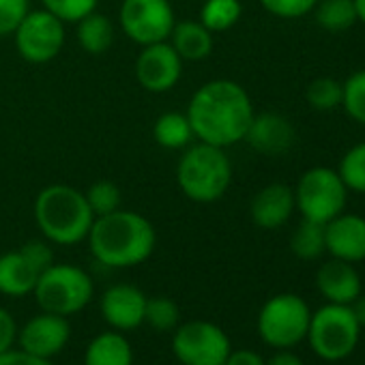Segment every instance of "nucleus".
<instances>
[{"instance_id": "6ab92c4d", "label": "nucleus", "mask_w": 365, "mask_h": 365, "mask_svg": "<svg viewBox=\"0 0 365 365\" xmlns=\"http://www.w3.org/2000/svg\"><path fill=\"white\" fill-rule=\"evenodd\" d=\"M39 275L41 273L20 250H11L0 256V294L11 299L33 294Z\"/></svg>"}, {"instance_id": "423d86ee", "label": "nucleus", "mask_w": 365, "mask_h": 365, "mask_svg": "<svg viewBox=\"0 0 365 365\" xmlns=\"http://www.w3.org/2000/svg\"><path fill=\"white\" fill-rule=\"evenodd\" d=\"M309 348L322 361H344L348 359L361 339V324L356 322L350 305L327 303L312 312L307 337Z\"/></svg>"}, {"instance_id": "9d476101", "label": "nucleus", "mask_w": 365, "mask_h": 365, "mask_svg": "<svg viewBox=\"0 0 365 365\" xmlns=\"http://www.w3.org/2000/svg\"><path fill=\"white\" fill-rule=\"evenodd\" d=\"M123 33L140 48L168 41L176 24L170 0H123L118 9Z\"/></svg>"}, {"instance_id": "cd10ccee", "label": "nucleus", "mask_w": 365, "mask_h": 365, "mask_svg": "<svg viewBox=\"0 0 365 365\" xmlns=\"http://www.w3.org/2000/svg\"><path fill=\"white\" fill-rule=\"evenodd\" d=\"M180 312L170 297H148L144 307V324L155 331H174L178 327Z\"/></svg>"}, {"instance_id": "f3484780", "label": "nucleus", "mask_w": 365, "mask_h": 365, "mask_svg": "<svg viewBox=\"0 0 365 365\" xmlns=\"http://www.w3.org/2000/svg\"><path fill=\"white\" fill-rule=\"evenodd\" d=\"M294 211V190L284 182H271V185L262 187L250 205L252 222L262 230L282 228Z\"/></svg>"}, {"instance_id": "a211bd4d", "label": "nucleus", "mask_w": 365, "mask_h": 365, "mask_svg": "<svg viewBox=\"0 0 365 365\" xmlns=\"http://www.w3.org/2000/svg\"><path fill=\"white\" fill-rule=\"evenodd\" d=\"M316 288L327 303L350 305L361 294V275L352 262L331 258L316 273Z\"/></svg>"}, {"instance_id": "dca6fc26", "label": "nucleus", "mask_w": 365, "mask_h": 365, "mask_svg": "<svg viewBox=\"0 0 365 365\" xmlns=\"http://www.w3.org/2000/svg\"><path fill=\"white\" fill-rule=\"evenodd\" d=\"M297 140L292 123L277 112L254 114L245 142L262 155H282L292 148Z\"/></svg>"}, {"instance_id": "0eeeda50", "label": "nucleus", "mask_w": 365, "mask_h": 365, "mask_svg": "<svg viewBox=\"0 0 365 365\" xmlns=\"http://www.w3.org/2000/svg\"><path fill=\"white\" fill-rule=\"evenodd\" d=\"M312 309L303 297L279 292L264 301L258 312V335L275 350H290L307 337Z\"/></svg>"}, {"instance_id": "39448f33", "label": "nucleus", "mask_w": 365, "mask_h": 365, "mask_svg": "<svg viewBox=\"0 0 365 365\" xmlns=\"http://www.w3.org/2000/svg\"><path fill=\"white\" fill-rule=\"evenodd\" d=\"M33 294L41 312L71 318L93 301L95 284L82 267L54 262L39 275Z\"/></svg>"}, {"instance_id": "b1692460", "label": "nucleus", "mask_w": 365, "mask_h": 365, "mask_svg": "<svg viewBox=\"0 0 365 365\" xmlns=\"http://www.w3.org/2000/svg\"><path fill=\"white\" fill-rule=\"evenodd\" d=\"M314 16L318 26L329 33H344L356 24L354 0H318Z\"/></svg>"}, {"instance_id": "bb28decb", "label": "nucleus", "mask_w": 365, "mask_h": 365, "mask_svg": "<svg viewBox=\"0 0 365 365\" xmlns=\"http://www.w3.org/2000/svg\"><path fill=\"white\" fill-rule=\"evenodd\" d=\"M337 174L341 176L348 192L365 196V142H359L344 153Z\"/></svg>"}, {"instance_id": "f257e3e1", "label": "nucleus", "mask_w": 365, "mask_h": 365, "mask_svg": "<svg viewBox=\"0 0 365 365\" xmlns=\"http://www.w3.org/2000/svg\"><path fill=\"white\" fill-rule=\"evenodd\" d=\"M185 114L198 142L228 148L245 140L256 112L250 93L239 82L220 78L205 82L192 95Z\"/></svg>"}, {"instance_id": "5701e85b", "label": "nucleus", "mask_w": 365, "mask_h": 365, "mask_svg": "<svg viewBox=\"0 0 365 365\" xmlns=\"http://www.w3.org/2000/svg\"><path fill=\"white\" fill-rule=\"evenodd\" d=\"M78 43L80 48L91 54V56H99L106 54L112 43H114V24L108 16L103 14H88L84 20L78 22Z\"/></svg>"}, {"instance_id": "ddd939ff", "label": "nucleus", "mask_w": 365, "mask_h": 365, "mask_svg": "<svg viewBox=\"0 0 365 365\" xmlns=\"http://www.w3.org/2000/svg\"><path fill=\"white\" fill-rule=\"evenodd\" d=\"M71 339V324L69 318L41 312L24 322L18 331V344L24 352L35 354L39 359L52 361L56 354L65 350Z\"/></svg>"}, {"instance_id": "412c9836", "label": "nucleus", "mask_w": 365, "mask_h": 365, "mask_svg": "<svg viewBox=\"0 0 365 365\" xmlns=\"http://www.w3.org/2000/svg\"><path fill=\"white\" fill-rule=\"evenodd\" d=\"M82 365H133V348L120 331H103L88 341Z\"/></svg>"}, {"instance_id": "2f4dec72", "label": "nucleus", "mask_w": 365, "mask_h": 365, "mask_svg": "<svg viewBox=\"0 0 365 365\" xmlns=\"http://www.w3.org/2000/svg\"><path fill=\"white\" fill-rule=\"evenodd\" d=\"M41 5L65 24H78L88 14L97 11L99 0H41Z\"/></svg>"}, {"instance_id": "ea45409f", "label": "nucleus", "mask_w": 365, "mask_h": 365, "mask_svg": "<svg viewBox=\"0 0 365 365\" xmlns=\"http://www.w3.org/2000/svg\"><path fill=\"white\" fill-rule=\"evenodd\" d=\"M350 309L356 318V322L361 324V329H365V297L359 294L352 303H350Z\"/></svg>"}, {"instance_id": "e433bc0d", "label": "nucleus", "mask_w": 365, "mask_h": 365, "mask_svg": "<svg viewBox=\"0 0 365 365\" xmlns=\"http://www.w3.org/2000/svg\"><path fill=\"white\" fill-rule=\"evenodd\" d=\"M0 365H54L48 359H39L35 354L24 352L22 348H11L0 354Z\"/></svg>"}, {"instance_id": "9b49d317", "label": "nucleus", "mask_w": 365, "mask_h": 365, "mask_svg": "<svg viewBox=\"0 0 365 365\" xmlns=\"http://www.w3.org/2000/svg\"><path fill=\"white\" fill-rule=\"evenodd\" d=\"M18 54L33 65L52 63L65 46V22L46 11H29L14 33Z\"/></svg>"}, {"instance_id": "6e6552de", "label": "nucleus", "mask_w": 365, "mask_h": 365, "mask_svg": "<svg viewBox=\"0 0 365 365\" xmlns=\"http://www.w3.org/2000/svg\"><path fill=\"white\" fill-rule=\"evenodd\" d=\"M346 202L348 190L341 176L327 165L305 170L294 187V207L301 217L322 226L344 213Z\"/></svg>"}, {"instance_id": "f704fd0d", "label": "nucleus", "mask_w": 365, "mask_h": 365, "mask_svg": "<svg viewBox=\"0 0 365 365\" xmlns=\"http://www.w3.org/2000/svg\"><path fill=\"white\" fill-rule=\"evenodd\" d=\"M20 252L31 260V264L43 273L48 267L54 264V250L50 245V241H29L20 247Z\"/></svg>"}, {"instance_id": "4468645a", "label": "nucleus", "mask_w": 365, "mask_h": 365, "mask_svg": "<svg viewBox=\"0 0 365 365\" xmlns=\"http://www.w3.org/2000/svg\"><path fill=\"white\" fill-rule=\"evenodd\" d=\"M146 294L133 284H114L99 299L101 318L120 333L135 331L144 324Z\"/></svg>"}, {"instance_id": "a19ab883", "label": "nucleus", "mask_w": 365, "mask_h": 365, "mask_svg": "<svg viewBox=\"0 0 365 365\" xmlns=\"http://www.w3.org/2000/svg\"><path fill=\"white\" fill-rule=\"evenodd\" d=\"M354 9H356V22L365 24V0H354Z\"/></svg>"}, {"instance_id": "7c9ffc66", "label": "nucleus", "mask_w": 365, "mask_h": 365, "mask_svg": "<svg viewBox=\"0 0 365 365\" xmlns=\"http://www.w3.org/2000/svg\"><path fill=\"white\" fill-rule=\"evenodd\" d=\"M305 99L314 110L331 112L341 106V82L333 78H316L307 84Z\"/></svg>"}, {"instance_id": "f8f14e48", "label": "nucleus", "mask_w": 365, "mask_h": 365, "mask_svg": "<svg viewBox=\"0 0 365 365\" xmlns=\"http://www.w3.org/2000/svg\"><path fill=\"white\" fill-rule=\"evenodd\" d=\"M182 61L170 41L144 46L135 58V80L148 93L172 91L182 76Z\"/></svg>"}, {"instance_id": "4be33fe9", "label": "nucleus", "mask_w": 365, "mask_h": 365, "mask_svg": "<svg viewBox=\"0 0 365 365\" xmlns=\"http://www.w3.org/2000/svg\"><path fill=\"white\" fill-rule=\"evenodd\" d=\"M153 138L161 148L180 150L187 148L196 138L185 112H163L153 125Z\"/></svg>"}, {"instance_id": "4c0bfd02", "label": "nucleus", "mask_w": 365, "mask_h": 365, "mask_svg": "<svg viewBox=\"0 0 365 365\" xmlns=\"http://www.w3.org/2000/svg\"><path fill=\"white\" fill-rule=\"evenodd\" d=\"M224 365H267V361L262 359L260 352L252 348H239V350H230Z\"/></svg>"}, {"instance_id": "473e14b6", "label": "nucleus", "mask_w": 365, "mask_h": 365, "mask_svg": "<svg viewBox=\"0 0 365 365\" xmlns=\"http://www.w3.org/2000/svg\"><path fill=\"white\" fill-rule=\"evenodd\" d=\"M260 5L267 14L282 18V20H299L314 11L318 0H260Z\"/></svg>"}, {"instance_id": "c9c22d12", "label": "nucleus", "mask_w": 365, "mask_h": 365, "mask_svg": "<svg viewBox=\"0 0 365 365\" xmlns=\"http://www.w3.org/2000/svg\"><path fill=\"white\" fill-rule=\"evenodd\" d=\"M18 331H20V327H18L14 314L5 307H0V354L16 346Z\"/></svg>"}, {"instance_id": "7ed1b4c3", "label": "nucleus", "mask_w": 365, "mask_h": 365, "mask_svg": "<svg viewBox=\"0 0 365 365\" xmlns=\"http://www.w3.org/2000/svg\"><path fill=\"white\" fill-rule=\"evenodd\" d=\"M33 213L43 239L63 247L86 241L95 222L84 192L65 182L43 187L35 198Z\"/></svg>"}, {"instance_id": "c85d7f7f", "label": "nucleus", "mask_w": 365, "mask_h": 365, "mask_svg": "<svg viewBox=\"0 0 365 365\" xmlns=\"http://www.w3.org/2000/svg\"><path fill=\"white\" fill-rule=\"evenodd\" d=\"M86 202L93 211L95 217L101 215H110L118 209H123V194L120 187L112 180H97L93 185L84 192Z\"/></svg>"}, {"instance_id": "c756f323", "label": "nucleus", "mask_w": 365, "mask_h": 365, "mask_svg": "<svg viewBox=\"0 0 365 365\" xmlns=\"http://www.w3.org/2000/svg\"><path fill=\"white\" fill-rule=\"evenodd\" d=\"M341 108L354 123L365 127V69L354 71L341 84Z\"/></svg>"}, {"instance_id": "20e7f679", "label": "nucleus", "mask_w": 365, "mask_h": 365, "mask_svg": "<svg viewBox=\"0 0 365 365\" xmlns=\"http://www.w3.org/2000/svg\"><path fill=\"white\" fill-rule=\"evenodd\" d=\"M176 182L192 202L213 205L226 196L232 182V163L226 148L192 142L176 163Z\"/></svg>"}, {"instance_id": "a878e982", "label": "nucleus", "mask_w": 365, "mask_h": 365, "mask_svg": "<svg viewBox=\"0 0 365 365\" xmlns=\"http://www.w3.org/2000/svg\"><path fill=\"white\" fill-rule=\"evenodd\" d=\"M290 250L299 260H316L320 258L327 247H324V226L303 220L292 237H290Z\"/></svg>"}, {"instance_id": "f03ea898", "label": "nucleus", "mask_w": 365, "mask_h": 365, "mask_svg": "<svg viewBox=\"0 0 365 365\" xmlns=\"http://www.w3.org/2000/svg\"><path fill=\"white\" fill-rule=\"evenodd\" d=\"M86 241L99 264L108 269H131L153 256L157 230L144 215L118 209L110 215L95 217Z\"/></svg>"}, {"instance_id": "72a5a7b5", "label": "nucleus", "mask_w": 365, "mask_h": 365, "mask_svg": "<svg viewBox=\"0 0 365 365\" xmlns=\"http://www.w3.org/2000/svg\"><path fill=\"white\" fill-rule=\"evenodd\" d=\"M29 11L31 0H0V37L14 35Z\"/></svg>"}, {"instance_id": "58836bf2", "label": "nucleus", "mask_w": 365, "mask_h": 365, "mask_svg": "<svg viewBox=\"0 0 365 365\" xmlns=\"http://www.w3.org/2000/svg\"><path fill=\"white\" fill-rule=\"evenodd\" d=\"M267 365H305L303 359L299 354H294L292 350H277L269 361Z\"/></svg>"}, {"instance_id": "2eb2a0df", "label": "nucleus", "mask_w": 365, "mask_h": 365, "mask_svg": "<svg viewBox=\"0 0 365 365\" xmlns=\"http://www.w3.org/2000/svg\"><path fill=\"white\" fill-rule=\"evenodd\" d=\"M324 247L331 258L346 262L365 260V217L354 213H339L324 224Z\"/></svg>"}, {"instance_id": "aec40b11", "label": "nucleus", "mask_w": 365, "mask_h": 365, "mask_svg": "<svg viewBox=\"0 0 365 365\" xmlns=\"http://www.w3.org/2000/svg\"><path fill=\"white\" fill-rule=\"evenodd\" d=\"M168 41L172 43V48L182 61L190 63L205 61L213 52V33L200 20L176 22Z\"/></svg>"}, {"instance_id": "393cba45", "label": "nucleus", "mask_w": 365, "mask_h": 365, "mask_svg": "<svg viewBox=\"0 0 365 365\" xmlns=\"http://www.w3.org/2000/svg\"><path fill=\"white\" fill-rule=\"evenodd\" d=\"M243 16L241 0H205L200 7V22L215 35L226 33L239 24Z\"/></svg>"}, {"instance_id": "1a4fd4ad", "label": "nucleus", "mask_w": 365, "mask_h": 365, "mask_svg": "<svg viewBox=\"0 0 365 365\" xmlns=\"http://www.w3.org/2000/svg\"><path fill=\"white\" fill-rule=\"evenodd\" d=\"M232 350L228 333L209 320L178 322L172 337V352L180 365H224Z\"/></svg>"}]
</instances>
